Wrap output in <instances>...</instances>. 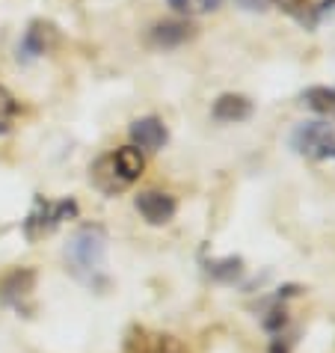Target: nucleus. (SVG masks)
<instances>
[{
  "instance_id": "3",
  "label": "nucleus",
  "mask_w": 335,
  "mask_h": 353,
  "mask_svg": "<svg viewBox=\"0 0 335 353\" xmlns=\"http://www.w3.org/2000/svg\"><path fill=\"white\" fill-rule=\"evenodd\" d=\"M77 217V202L74 199H60V202H51V199H42V196H36L30 214H27L24 220V238L36 243L39 238H45V234H51L57 225H63L65 220H74Z\"/></svg>"
},
{
  "instance_id": "8",
  "label": "nucleus",
  "mask_w": 335,
  "mask_h": 353,
  "mask_svg": "<svg viewBox=\"0 0 335 353\" xmlns=\"http://www.w3.org/2000/svg\"><path fill=\"white\" fill-rule=\"evenodd\" d=\"M54 42H57L54 24L33 21V24L24 30L21 42H18V60H21V63H33V60H39L42 54H48V48H51Z\"/></svg>"
},
{
  "instance_id": "9",
  "label": "nucleus",
  "mask_w": 335,
  "mask_h": 353,
  "mask_svg": "<svg viewBox=\"0 0 335 353\" xmlns=\"http://www.w3.org/2000/svg\"><path fill=\"white\" fill-rule=\"evenodd\" d=\"M193 36H196V27L187 21H161V24H154L149 33L152 45H157V48H179L184 42H190Z\"/></svg>"
},
{
  "instance_id": "2",
  "label": "nucleus",
  "mask_w": 335,
  "mask_h": 353,
  "mask_svg": "<svg viewBox=\"0 0 335 353\" xmlns=\"http://www.w3.org/2000/svg\"><path fill=\"white\" fill-rule=\"evenodd\" d=\"M145 170V158L140 149H134V145H122V149H116L110 154H104V158H98L95 166H92V184L104 196H116L122 193L125 188H131V184L140 179Z\"/></svg>"
},
{
  "instance_id": "7",
  "label": "nucleus",
  "mask_w": 335,
  "mask_h": 353,
  "mask_svg": "<svg viewBox=\"0 0 335 353\" xmlns=\"http://www.w3.org/2000/svg\"><path fill=\"white\" fill-rule=\"evenodd\" d=\"M128 134H131L134 149H140V152H161L166 145V140H170V131H166V125L157 119V116L134 119L131 128H128Z\"/></svg>"
},
{
  "instance_id": "5",
  "label": "nucleus",
  "mask_w": 335,
  "mask_h": 353,
  "mask_svg": "<svg viewBox=\"0 0 335 353\" xmlns=\"http://www.w3.org/2000/svg\"><path fill=\"white\" fill-rule=\"evenodd\" d=\"M36 270L33 268H12L0 276V306L6 309H15L27 315L30 312V300H33V291H36Z\"/></svg>"
},
{
  "instance_id": "4",
  "label": "nucleus",
  "mask_w": 335,
  "mask_h": 353,
  "mask_svg": "<svg viewBox=\"0 0 335 353\" xmlns=\"http://www.w3.org/2000/svg\"><path fill=\"white\" fill-rule=\"evenodd\" d=\"M291 149L312 161H335V131L327 122H300L291 131Z\"/></svg>"
},
{
  "instance_id": "1",
  "label": "nucleus",
  "mask_w": 335,
  "mask_h": 353,
  "mask_svg": "<svg viewBox=\"0 0 335 353\" xmlns=\"http://www.w3.org/2000/svg\"><path fill=\"white\" fill-rule=\"evenodd\" d=\"M63 259H65V270L74 279L95 285L107 259V229L101 223H83L81 229L72 232V238H68L63 250Z\"/></svg>"
},
{
  "instance_id": "6",
  "label": "nucleus",
  "mask_w": 335,
  "mask_h": 353,
  "mask_svg": "<svg viewBox=\"0 0 335 353\" xmlns=\"http://www.w3.org/2000/svg\"><path fill=\"white\" fill-rule=\"evenodd\" d=\"M134 208L140 211V217L149 225H166L175 217V211H179V202H175V196L163 190H143L136 193Z\"/></svg>"
},
{
  "instance_id": "10",
  "label": "nucleus",
  "mask_w": 335,
  "mask_h": 353,
  "mask_svg": "<svg viewBox=\"0 0 335 353\" xmlns=\"http://www.w3.org/2000/svg\"><path fill=\"white\" fill-rule=\"evenodd\" d=\"M211 116L216 122H243V119H250L252 116V101L250 98H243V95H220L214 101V110Z\"/></svg>"
},
{
  "instance_id": "12",
  "label": "nucleus",
  "mask_w": 335,
  "mask_h": 353,
  "mask_svg": "<svg viewBox=\"0 0 335 353\" xmlns=\"http://www.w3.org/2000/svg\"><path fill=\"white\" fill-rule=\"evenodd\" d=\"M175 12L181 15H208V12H216L223 0H166Z\"/></svg>"
},
{
  "instance_id": "13",
  "label": "nucleus",
  "mask_w": 335,
  "mask_h": 353,
  "mask_svg": "<svg viewBox=\"0 0 335 353\" xmlns=\"http://www.w3.org/2000/svg\"><path fill=\"white\" fill-rule=\"evenodd\" d=\"M15 116H18V101H15V95L9 92L6 86H0V134H6L9 128H12Z\"/></svg>"
},
{
  "instance_id": "11",
  "label": "nucleus",
  "mask_w": 335,
  "mask_h": 353,
  "mask_svg": "<svg viewBox=\"0 0 335 353\" xmlns=\"http://www.w3.org/2000/svg\"><path fill=\"white\" fill-rule=\"evenodd\" d=\"M303 104L312 107L314 113L335 116V90H329V86H312V90L303 92Z\"/></svg>"
},
{
  "instance_id": "14",
  "label": "nucleus",
  "mask_w": 335,
  "mask_h": 353,
  "mask_svg": "<svg viewBox=\"0 0 335 353\" xmlns=\"http://www.w3.org/2000/svg\"><path fill=\"white\" fill-rule=\"evenodd\" d=\"M234 3L243 6V9H250V12H264V9H270L273 0H234Z\"/></svg>"
}]
</instances>
